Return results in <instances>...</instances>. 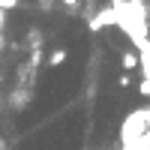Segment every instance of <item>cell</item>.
Listing matches in <instances>:
<instances>
[{
  "label": "cell",
  "mask_w": 150,
  "mask_h": 150,
  "mask_svg": "<svg viewBox=\"0 0 150 150\" xmlns=\"http://www.w3.org/2000/svg\"><path fill=\"white\" fill-rule=\"evenodd\" d=\"M66 48H57V51H51V54H48V66H63L66 63Z\"/></svg>",
  "instance_id": "5"
},
{
  "label": "cell",
  "mask_w": 150,
  "mask_h": 150,
  "mask_svg": "<svg viewBox=\"0 0 150 150\" xmlns=\"http://www.w3.org/2000/svg\"><path fill=\"white\" fill-rule=\"evenodd\" d=\"M0 150H3V138H0Z\"/></svg>",
  "instance_id": "9"
},
{
  "label": "cell",
  "mask_w": 150,
  "mask_h": 150,
  "mask_svg": "<svg viewBox=\"0 0 150 150\" xmlns=\"http://www.w3.org/2000/svg\"><path fill=\"white\" fill-rule=\"evenodd\" d=\"M57 3H63V6H69V9H78L81 0H57Z\"/></svg>",
  "instance_id": "7"
},
{
  "label": "cell",
  "mask_w": 150,
  "mask_h": 150,
  "mask_svg": "<svg viewBox=\"0 0 150 150\" xmlns=\"http://www.w3.org/2000/svg\"><path fill=\"white\" fill-rule=\"evenodd\" d=\"M144 111H132V114L123 120V126H120V147H132V144H138L144 138Z\"/></svg>",
  "instance_id": "1"
},
{
  "label": "cell",
  "mask_w": 150,
  "mask_h": 150,
  "mask_svg": "<svg viewBox=\"0 0 150 150\" xmlns=\"http://www.w3.org/2000/svg\"><path fill=\"white\" fill-rule=\"evenodd\" d=\"M117 21H120V12L111 9V6H102L99 12H93V18L87 21V27L90 30H102V27H111V24H117Z\"/></svg>",
  "instance_id": "2"
},
{
  "label": "cell",
  "mask_w": 150,
  "mask_h": 150,
  "mask_svg": "<svg viewBox=\"0 0 150 150\" xmlns=\"http://www.w3.org/2000/svg\"><path fill=\"white\" fill-rule=\"evenodd\" d=\"M129 84H132V78H129L126 72H123V75H120V87H129Z\"/></svg>",
  "instance_id": "8"
},
{
  "label": "cell",
  "mask_w": 150,
  "mask_h": 150,
  "mask_svg": "<svg viewBox=\"0 0 150 150\" xmlns=\"http://www.w3.org/2000/svg\"><path fill=\"white\" fill-rule=\"evenodd\" d=\"M30 96H33V90H30V87H21V84H18L15 90H12V108H18V111H21L24 105L30 102Z\"/></svg>",
  "instance_id": "3"
},
{
  "label": "cell",
  "mask_w": 150,
  "mask_h": 150,
  "mask_svg": "<svg viewBox=\"0 0 150 150\" xmlns=\"http://www.w3.org/2000/svg\"><path fill=\"white\" fill-rule=\"evenodd\" d=\"M120 63H123V69H126V75H129L132 69H138V66H141V60H138V54H132V51H123Z\"/></svg>",
  "instance_id": "4"
},
{
  "label": "cell",
  "mask_w": 150,
  "mask_h": 150,
  "mask_svg": "<svg viewBox=\"0 0 150 150\" xmlns=\"http://www.w3.org/2000/svg\"><path fill=\"white\" fill-rule=\"evenodd\" d=\"M21 3V0H0V12H6V9H15Z\"/></svg>",
  "instance_id": "6"
}]
</instances>
